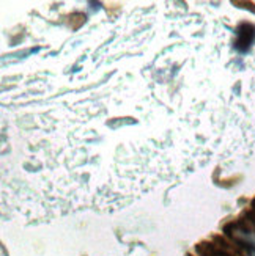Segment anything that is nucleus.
<instances>
[{
    "mask_svg": "<svg viewBox=\"0 0 255 256\" xmlns=\"http://www.w3.org/2000/svg\"><path fill=\"white\" fill-rule=\"evenodd\" d=\"M255 40V26L250 22H242L236 27V41L235 48L239 52H247Z\"/></svg>",
    "mask_w": 255,
    "mask_h": 256,
    "instance_id": "obj_1",
    "label": "nucleus"
},
{
    "mask_svg": "<svg viewBox=\"0 0 255 256\" xmlns=\"http://www.w3.org/2000/svg\"><path fill=\"white\" fill-rule=\"evenodd\" d=\"M195 253L198 256H235V253L225 252L222 248H219L209 240H202L195 246Z\"/></svg>",
    "mask_w": 255,
    "mask_h": 256,
    "instance_id": "obj_2",
    "label": "nucleus"
},
{
    "mask_svg": "<svg viewBox=\"0 0 255 256\" xmlns=\"http://www.w3.org/2000/svg\"><path fill=\"white\" fill-rule=\"evenodd\" d=\"M70 19H71V22H70V24L73 26L71 28L77 30V28H79V27H82V26L85 24V20H87V16H85L84 13H73V14L70 16Z\"/></svg>",
    "mask_w": 255,
    "mask_h": 256,
    "instance_id": "obj_3",
    "label": "nucleus"
},
{
    "mask_svg": "<svg viewBox=\"0 0 255 256\" xmlns=\"http://www.w3.org/2000/svg\"><path fill=\"white\" fill-rule=\"evenodd\" d=\"M231 4L239 6V8H244V10H249V11H252V13H255V4H252V2H231Z\"/></svg>",
    "mask_w": 255,
    "mask_h": 256,
    "instance_id": "obj_4",
    "label": "nucleus"
}]
</instances>
